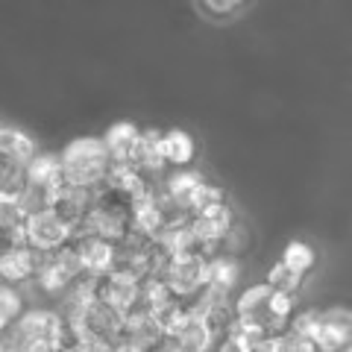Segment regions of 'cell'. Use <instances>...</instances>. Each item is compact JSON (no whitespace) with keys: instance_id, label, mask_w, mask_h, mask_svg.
<instances>
[{"instance_id":"ac0fdd59","label":"cell","mask_w":352,"mask_h":352,"mask_svg":"<svg viewBox=\"0 0 352 352\" xmlns=\"http://www.w3.org/2000/svg\"><path fill=\"white\" fill-rule=\"evenodd\" d=\"M138 138H141V129L135 124H129V120H118L115 126H109L106 129V150H109V156H112L115 164H126L129 156H132V150H135L138 144Z\"/></svg>"},{"instance_id":"cb8c5ba5","label":"cell","mask_w":352,"mask_h":352,"mask_svg":"<svg viewBox=\"0 0 352 352\" xmlns=\"http://www.w3.org/2000/svg\"><path fill=\"white\" fill-rule=\"evenodd\" d=\"M27 311V302L21 296L18 285L0 282V335H9V329L18 323V317Z\"/></svg>"},{"instance_id":"52a82bcc","label":"cell","mask_w":352,"mask_h":352,"mask_svg":"<svg viewBox=\"0 0 352 352\" xmlns=\"http://www.w3.org/2000/svg\"><path fill=\"white\" fill-rule=\"evenodd\" d=\"M24 241L27 244L41 252V256H47V252H56L62 247H68L74 241V232L71 226H65L59 214L53 212H38V214H30L27 223H24Z\"/></svg>"},{"instance_id":"ba28073f","label":"cell","mask_w":352,"mask_h":352,"mask_svg":"<svg viewBox=\"0 0 352 352\" xmlns=\"http://www.w3.org/2000/svg\"><path fill=\"white\" fill-rule=\"evenodd\" d=\"M270 285L261 282V285H250L247 291H241L235 296V317L238 323H252V326H261L267 332H288L276 317L270 311Z\"/></svg>"},{"instance_id":"4fadbf2b","label":"cell","mask_w":352,"mask_h":352,"mask_svg":"<svg viewBox=\"0 0 352 352\" xmlns=\"http://www.w3.org/2000/svg\"><path fill=\"white\" fill-rule=\"evenodd\" d=\"M94 296L109 302L112 308H118V311L129 314L132 308L141 305V282L126 276V273L112 270V273H106V276L94 279Z\"/></svg>"},{"instance_id":"83f0119b","label":"cell","mask_w":352,"mask_h":352,"mask_svg":"<svg viewBox=\"0 0 352 352\" xmlns=\"http://www.w3.org/2000/svg\"><path fill=\"white\" fill-rule=\"evenodd\" d=\"M0 150L12 153V156L24 159L30 164V159L36 156V141H32L24 129H15V126H0Z\"/></svg>"},{"instance_id":"f1b7e54d","label":"cell","mask_w":352,"mask_h":352,"mask_svg":"<svg viewBox=\"0 0 352 352\" xmlns=\"http://www.w3.org/2000/svg\"><path fill=\"white\" fill-rule=\"evenodd\" d=\"M302 279L305 276H300V273L291 270L288 264H282V261L273 264V267L267 270V276H264V282H267L273 291H294V294L302 288Z\"/></svg>"},{"instance_id":"d590c367","label":"cell","mask_w":352,"mask_h":352,"mask_svg":"<svg viewBox=\"0 0 352 352\" xmlns=\"http://www.w3.org/2000/svg\"><path fill=\"white\" fill-rule=\"evenodd\" d=\"M0 244H3V241H0Z\"/></svg>"},{"instance_id":"30bf717a","label":"cell","mask_w":352,"mask_h":352,"mask_svg":"<svg viewBox=\"0 0 352 352\" xmlns=\"http://www.w3.org/2000/svg\"><path fill=\"white\" fill-rule=\"evenodd\" d=\"M320 352H349L352 349V308H326L320 311V326L314 335Z\"/></svg>"},{"instance_id":"603a6c76","label":"cell","mask_w":352,"mask_h":352,"mask_svg":"<svg viewBox=\"0 0 352 352\" xmlns=\"http://www.w3.org/2000/svg\"><path fill=\"white\" fill-rule=\"evenodd\" d=\"M27 212L18 197H0V241H24Z\"/></svg>"},{"instance_id":"836d02e7","label":"cell","mask_w":352,"mask_h":352,"mask_svg":"<svg viewBox=\"0 0 352 352\" xmlns=\"http://www.w3.org/2000/svg\"><path fill=\"white\" fill-rule=\"evenodd\" d=\"M150 352H185V349L176 344V338H164V340H159V344L153 346Z\"/></svg>"},{"instance_id":"4dcf8cb0","label":"cell","mask_w":352,"mask_h":352,"mask_svg":"<svg viewBox=\"0 0 352 352\" xmlns=\"http://www.w3.org/2000/svg\"><path fill=\"white\" fill-rule=\"evenodd\" d=\"M247 250H250V229H247V223L235 220V223L229 226V232L223 235V241H220V250L217 252H226V256L241 258Z\"/></svg>"},{"instance_id":"9c48e42d","label":"cell","mask_w":352,"mask_h":352,"mask_svg":"<svg viewBox=\"0 0 352 352\" xmlns=\"http://www.w3.org/2000/svg\"><path fill=\"white\" fill-rule=\"evenodd\" d=\"M41 252L32 250L27 241H3L0 244V282L24 285L36 279Z\"/></svg>"},{"instance_id":"d6a6232c","label":"cell","mask_w":352,"mask_h":352,"mask_svg":"<svg viewBox=\"0 0 352 352\" xmlns=\"http://www.w3.org/2000/svg\"><path fill=\"white\" fill-rule=\"evenodd\" d=\"M214 352H256V349H252V344H250L247 338H241L235 329H232V332L220 335L214 340Z\"/></svg>"},{"instance_id":"3957f363","label":"cell","mask_w":352,"mask_h":352,"mask_svg":"<svg viewBox=\"0 0 352 352\" xmlns=\"http://www.w3.org/2000/svg\"><path fill=\"white\" fill-rule=\"evenodd\" d=\"M82 232H94L100 238L115 241V244L118 241H124L132 232V200L103 185V188L97 191V197H94L91 217H88Z\"/></svg>"},{"instance_id":"8d00e7d4","label":"cell","mask_w":352,"mask_h":352,"mask_svg":"<svg viewBox=\"0 0 352 352\" xmlns=\"http://www.w3.org/2000/svg\"><path fill=\"white\" fill-rule=\"evenodd\" d=\"M349 352H352V349H349Z\"/></svg>"},{"instance_id":"ffe728a7","label":"cell","mask_w":352,"mask_h":352,"mask_svg":"<svg viewBox=\"0 0 352 352\" xmlns=\"http://www.w3.org/2000/svg\"><path fill=\"white\" fill-rule=\"evenodd\" d=\"M162 156L168 168H188L197 156V144L185 129H168L162 132Z\"/></svg>"},{"instance_id":"1f68e13d","label":"cell","mask_w":352,"mask_h":352,"mask_svg":"<svg viewBox=\"0 0 352 352\" xmlns=\"http://www.w3.org/2000/svg\"><path fill=\"white\" fill-rule=\"evenodd\" d=\"M270 311L285 329H288L291 317L296 311V294L294 291H270Z\"/></svg>"},{"instance_id":"9a60e30c","label":"cell","mask_w":352,"mask_h":352,"mask_svg":"<svg viewBox=\"0 0 352 352\" xmlns=\"http://www.w3.org/2000/svg\"><path fill=\"white\" fill-rule=\"evenodd\" d=\"M168 335L162 332V326L156 320V314L150 311V308L144 305H138V308H132V311L126 314V323H124V340H132L135 346L141 349H153L159 344V340H164Z\"/></svg>"},{"instance_id":"d4e9b609","label":"cell","mask_w":352,"mask_h":352,"mask_svg":"<svg viewBox=\"0 0 352 352\" xmlns=\"http://www.w3.org/2000/svg\"><path fill=\"white\" fill-rule=\"evenodd\" d=\"M56 194H59V188H53V185L27 179L24 191L18 194V200H21V206H24L27 217H30V214H38V212H50L53 203H56Z\"/></svg>"},{"instance_id":"277c9868","label":"cell","mask_w":352,"mask_h":352,"mask_svg":"<svg viewBox=\"0 0 352 352\" xmlns=\"http://www.w3.org/2000/svg\"><path fill=\"white\" fill-rule=\"evenodd\" d=\"M80 276H85L82 261H80V256H76L74 244H68V247H62L56 252H47V256H41L38 270H36V279H32V282H36L44 294L62 296Z\"/></svg>"},{"instance_id":"2e32d148","label":"cell","mask_w":352,"mask_h":352,"mask_svg":"<svg viewBox=\"0 0 352 352\" xmlns=\"http://www.w3.org/2000/svg\"><path fill=\"white\" fill-rule=\"evenodd\" d=\"M206 176L200 170H185V168H170V173H164V179L159 182L162 185V194L168 197L170 203H176L179 208H185L188 212V206L194 200L197 188L203 185ZM191 214V212H188Z\"/></svg>"},{"instance_id":"d6986e66","label":"cell","mask_w":352,"mask_h":352,"mask_svg":"<svg viewBox=\"0 0 352 352\" xmlns=\"http://www.w3.org/2000/svg\"><path fill=\"white\" fill-rule=\"evenodd\" d=\"M241 282V261L226 252H214L208 256V288L220 294H232Z\"/></svg>"},{"instance_id":"5bb4252c","label":"cell","mask_w":352,"mask_h":352,"mask_svg":"<svg viewBox=\"0 0 352 352\" xmlns=\"http://www.w3.org/2000/svg\"><path fill=\"white\" fill-rule=\"evenodd\" d=\"M138 173H144L147 179L150 176H164V168H168V162L162 156V132L159 129H141V138L135 150H132L129 162Z\"/></svg>"},{"instance_id":"f546056e","label":"cell","mask_w":352,"mask_h":352,"mask_svg":"<svg viewBox=\"0 0 352 352\" xmlns=\"http://www.w3.org/2000/svg\"><path fill=\"white\" fill-rule=\"evenodd\" d=\"M200 9L214 21H232L250 6V0H197Z\"/></svg>"},{"instance_id":"8992f818","label":"cell","mask_w":352,"mask_h":352,"mask_svg":"<svg viewBox=\"0 0 352 352\" xmlns=\"http://www.w3.org/2000/svg\"><path fill=\"white\" fill-rule=\"evenodd\" d=\"M82 326L85 338L97 340V344H106V346H115L118 340H124V323H126V314L118 311V308H112L109 302L103 300H94L85 305L82 317L76 320Z\"/></svg>"},{"instance_id":"6da1fadb","label":"cell","mask_w":352,"mask_h":352,"mask_svg":"<svg viewBox=\"0 0 352 352\" xmlns=\"http://www.w3.org/2000/svg\"><path fill=\"white\" fill-rule=\"evenodd\" d=\"M59 156H62L65 182L80 185V188H91V191L103 188L106 176L115 164L103 138H76L59 153Z\"/></svg>"},{"instance_id":"7402d4cb","label":"cell","mask_w":352,"mask_h":352,"mask_svg":"<svg viewBox=\"0 0 352 352\" xmlns=\"http://www.w3.org/2000/svg\"><path fill=\"white\" fill-rule=\"evenodd\" d=\"M27 185V162L0 150V197H18Z\"/></svg>"},{"instance_id":"e575fe53","label":"cell","mask_w":352,"mask_h":352,"mask_svg":"<svg viewBox=\"0 0 352 352\" xmlns=\"http://www.w3.org/2000/svg\"><path fill=\"white\" fill-rule=\"evenodd\" d=\"M109 352H147V349H141V346H135L132 340H118V344L109 349Z\"/></svg>"},{"instance_id":"e0dca14e","label":"cell","mask_w":352,"mask_h":352,"mask_svg":"<svg viewBox=\"0 0 352 352\" xmlns=\"http://www.w3.org/2000/svg\"><path fill=\"white\" fill-rule=\"evenodd\" d=\"M173 338H176V344H179L185 352H212L214 349V340H217V335L212 332V326L206 323V317L197 314L194 308H191V314H188V320H185V326Z\"/></svg>"},{"instance_id":"8fae6325","label":"cell","mask_w":352,"mask_h":352,"mask_svg":"<svg viewBox=\"0 0 352 352\" xmlns=\"http://www.w3.org/2000/svg\"><path fill=\"white\" fill-rule=\"evenodd\" d=\"M74 250L82 261V270L88 276H106L115 270V258H118V244L109 238H100L94 232H80L74 235Z\"/></svg>"},{"instance_id":"5b68a950","label":"cell","mask_w":352,"mask_h":352,"mask_svg":"<svg viewBox=\"0 0 352 352\" xmlns=\"http://www.w3.org/2000/svg\"><path fill=\"white\" fill-rule=\"evenodd\" d=\"M162 276L179 300L191 302L208 288V256H203V252H194V256H173Z\"/></svg>"},{"instance_id":"484cf974","label":"cell","mask_w":352,"mask_h":352,"mask_svg":"<svg viewBox=\"0 0 352 352\" xmlns=\"http://www.w3.org/2000/svg\"><path fill=\"white\" fill-rule=\"evenodd\" d=\"M153 314H156V320H159V326H162V332L168 335V338H173V335L185 326V320H188L191 302H185V300H179V296H173L170 302H164V305L156 308Z\"/></svg>"},{"instance_id":"4316f807","label":"cell","mask_w":352,"mask_h":352,"mask_svg":"<svg viewBox=\"0 0 352 352\" xmlns=\"http://www.w3.org/2000/svg\"><path fill=\"white\" fill-rule=\"evenodd\" d=\"M279 261L288 264V267L296 270L300 276H308V273L314 270V264H317V252H314L311 244H305V241H288V247L282 250Z\"/></svg>"},{"instance_id":"7a4b0ae2","label":"cell","mask_w":352,"mask_h":352,"mask_svg":"<svg viewBox=\"0 0 352 352\" xmlns=\"http://www.w3.org/2000/svg\"><path fill=\"white\" fill-rule=\"evenodd\" d=\"M62 314L50 308H27L9 329V344L15 352H59Z\"/></svg>"},{"instance_id":"7c38bea8","label":"cell","mask_w":352,"mask_h":352,"mask_svg":"<svg viewBox=\"0 0 352 352\" xmlns=\"http://www.w3.org/2000/svg\"><path fill=\"white\" fill-rule=\"evenodd\" d=\"M94 197H97V191H91V188L62 185L59 194H56V203H53V212L59 214V220L65 226H71L74 235H80L85 229V223H88V217H91Z\"/></svg>"},{"instance_id":"44dd1931","label":"cell","mask_w":352,"mask_h":352,"mask_svg":"<svg viewBox=\"0 0 352 352\" xmlns=\"http://www.w3.org/2000/svg\"><path fill=\"white\" fill-rule=\"evenodd\" d=\"M27 179L53 185V188L68 185L65 182V170H62V156H56V153H36L27 164Z\"/></svg>"}]
</instances>
